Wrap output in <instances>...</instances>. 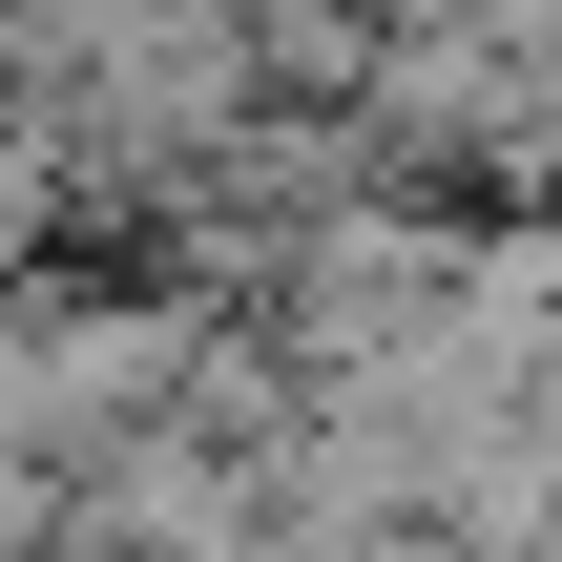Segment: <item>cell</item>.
Here are the masks:
<instances>
[{
  "mask_svg": "<svg viewBox=\"0 0 562 562\" xmlns=\"http://www.w3.org/2000/svg\"><path fill=\"white\" fill-rule=\"evenodd\" d=\"M209 313L229 292H188V271H21L0 292V438L21 459H104L125 417L188 396V334Z\"/></svg>",
  "mask_w": 562,
  "mask_h": 562,
  "instance_id": "1",
  "label": "cell"
},
{
  "mask_svg": "<svg viewBox=\"0 0 562 562\" xmlns=\"http://www.w3.org/2000/svg\"><path fill=\"white\" fill-rule=\"evenodd\" d=\"M0 167H21V83H0Z\"/></svg>",
  "mask_w": 562,
  "mask_h": 562,
  "instance_id": "2",
  "label": "cell"
}]
</instances>
